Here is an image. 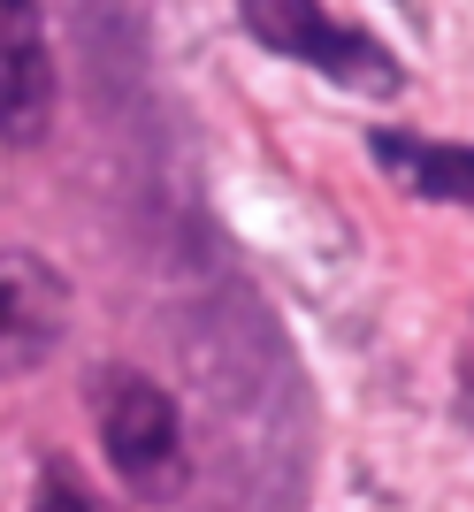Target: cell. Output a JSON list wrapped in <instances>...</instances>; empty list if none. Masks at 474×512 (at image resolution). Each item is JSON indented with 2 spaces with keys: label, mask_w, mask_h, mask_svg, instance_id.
<instances>
[{
  "label": "cell",
  "mask_w": 474,
  "mask_h": 512,
  "mask_svg": "<svg viewBox=\"0 0 474 512\" xmlns=\"http://www.w3.org/2000/svg\"><path fill=\"white\" fill-rule=\"evenodd\" d=\"M375 161L390 176H406L421 199H444V207H467L474 176H467V146H436V138H406V130H375L367 138Z\"/></svg>",
  "instance_id": "cell-5"
},
{
  "label": "cell",
  "mask_w": 474,
  "mask_h": 512,
  "mask_svg": "<svg viewBox=\"0 0 474 512\" xmlns=\"http://www.w3.org/2000/svg\"><path fill=\"white\" fill-rule=\"evenodd\" d=\"M92 421H100V451H108L115 482L138 505H176L192 490V459H184V421L176 398L138 367H108L92 383Z\"/></svg>",
  "instance_id": "cell-1"
},
{
  "label": "cell",
  "mask_w": 474,
  "mask_h": 512,
  "mask_svg": "<svg viewBox=\"0 0 474 512\" xmlns=\"http://www.w3.org/2000/svg\"><path fill=\"white\" fill-rule=\"evenodd\" d=\"M31 512H108V505L69 474V459H46V467H39V505H31Z\"/></svg>",
  "instance_id": "cell-6"
},
{
  "label": "cell",
  "mask_w": 474,
  "mask_h": 512,
  "mask_svg": "<svg viewBox=\"0 0 474 512\" xmlns=\"http://www.w3.org/2000/svg\"><path fill=\"white\" fill-rule=\"evenodd\" d=\"M54 123V46L39 0H0V146H39Z\"/></svg>",
  "instance_id": "cell-4"
},
{
  "label": "cell",
  "mask_w": 474,
  "mask_h": 512,
  "mask_svg": "<svg viewBox=\"0 0 474 512\" xmlns=\"http://www.w3.org/2000/svg\"><path fill=\"white\" fill-rule=\"evenodd\" d=\"M69 337V283L54 260L0 245V375H31Z\"/></svg>",
  "instance_id": "cell-3"
},
{
  "label": "cell",
  "mask_w": 474,
  "mask_h": 512,
  "mask_svg": "<svg viewBox=\"0 0 474 512\" xmlns=\"http://www.w3.org/2000/svg\"><path fill=\"white\" fill-rule=\"evenodd\" d=\"M237 16H245V31H253L268 54L322 69V77H337L345 92H398L406 85L398 54L375 46L360 23H337L322 0H237Z\"/></svg>",
  "instance_id": "cell-2"
}]
</instances>
